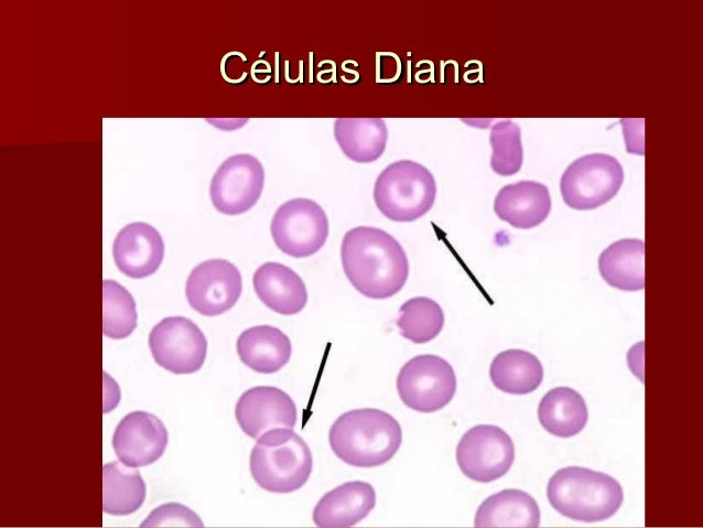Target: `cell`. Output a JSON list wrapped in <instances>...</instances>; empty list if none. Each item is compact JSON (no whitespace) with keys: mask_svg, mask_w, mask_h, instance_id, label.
<instances>
[{"mask_svg":"<svg viewBox=\"0 0 703 528\" xmlns=\"http://www.w3.org/2000/svg\"><path fill=\"white\" fill-rule=\"evenodd\" d=\"M340 259L352 285L369 299L391 298L408 279L405 251L393 236L377 227L357 226L346 231Z\"/></svg>","mask_w":703,"mask_h":528,"instance_id":"obj_1","label":"cell"},{"mask_svg":"<svg viewBox=\"0 0 703 528\" xmlns=\"http://www.w3.org/2000/svg\"><path fill=\"white\" fill-rule=\"evenodd\" d=\"M328 441L334 454L355 467H377L390 461L402 442L399 422L388 412L364 408L340 414Z\"/></svg>","mask_w":703,"mask_h":528,"instance_id":"obj_2","label":"cell"},{"mask_svg":"<svg viewBox=\"0 0 703 528\" xmlns=\"http://www.w3.org/2000/svg\"><path fill=\"white\" fill-rule=\"evenodd\" d=\"M547 497L561 515L577 521H603L616 514L624 499L613 476L580 466L556 471L548 482Z\"/></svg>","mask_w":703,"mask_h":528,"instance_id":"obj_3","label":"cell"},{"mask_svg":"<svg viewBox=\"0 0 703 528\" xmlns=\"http://www.w3.org/2000/svg\"><path fill=\"white\" fill-rule=\"evenodd\" d=\"M250 473L264 491L286 494L309 479L313 459L306 442L291 428H275L261 434L251 450Z\"/></svg>","mask_w":703,"mask_h":528,"instance_id":"obj_4","label":"cell"},{"mask_svg":"<svg viewBox=\"0 0 703 528\" xmlns=\"http://www.w3.org/2000/svg\"><path fill=\"white\" fill-rule=\"evenodd\" d=\"M436 184L433 174L412 160H399L377 176L374 201L380 213L393 222H414L433 206Z\"/></svg>","mask_w":703,"mask_h":528,"instance_id":"obj_5","label":"cell"},{"mask_svg":"<svg viewBox=\"0 0 703 528\" xmlns=\"http://www.w3.org/2000/svg\"><path fill=\"white\" fill-rule=\"evenodd\" d=\"M624 182V170L616 158L591 153L573 161L564 171L560 190L564 203L574 209H594L609 202Z\"/></svg>","mask_w":703,"mask_h":528,"instance_id":"obj_6","label":"cell"},{"mask_svg":"<svg viewBox=\"0 0 703 528\" xmlns=\"http://www.w3.org/2000/svg\"><path fill=\"white\" fill-rule=\"evenodd\" d=\"M456 376L448 362L437 355H418L409 359L397 377L402 402L419 412L444 408L456 391Z\"/></svg>","mask_w":703,"mask_h":528,"instance_id":"obj_7","label":"cell"},{"mask_svg":"<svg viewBox=\"0 0 703 528\" xmlns=\"http://www.w3.org/2000/svg\"><path fill=\"white\" fill-rule=\"evenodd\" d=\"M328 218L313 200L296 197L275 211L270 231L277 247L288 256L305 258L316 254L328 237Z\"/></svg>","mask_w":703,"mask_h":528,"instance_id":"obj_8","label":"cell"},{"mask_svg":"<svg viewBox=\"0 0 703 528\" xmlns=\"http://www.w3.org/2000/svg\"><path fill=\"white\" fill-rule=\"evenodd\" d=\"M515 460L509 434L494 424H478L461 438L456 462L462 473L476 482L489 483L502 477Z\"/></svg>","mask_w":703,"mask_h":528,"instance_id":"obj_9","label":"cell"},{"mask_svg":"<svg viewBox=\"0 0 703 528\" xmlns=\"http://www.w3.org/2000/svg\"><path fill=\"white\" fill-rule=\"evenodd\" d=\"M149 347L155 363L173 374L199 370L207 354V341L201 328L184 316H169L153 326Z\"/></svg>","mask_w":703,"mask_h":528,"instance_id":"obj_10","label":"cell"},{"mask_svg":"<svg viewBox=\"0 0 703 528\" xmlns=\"http://www.w3.org/2000/svg\"><path fill=\"white\" fill-rule=\"evenodd\" d=\"M263 185L261 162L249 153H238L218 166L210 181L209 196L219 213L239 215L256 205Z\"/></svg>","mask_w":703,"mask_h":528,"instance_id":"obj_11","label":"cell"},{"mask_svg":"<svg viewBox=\"0 0 703 528\" xmlns=\"http://www.w3.org/2000/svg\"><path fill=\"white\" fill-rule=\"evenodd\" d=\"M242 291L238 268L226 259H208L190 272L185 295L188 304L205 316L220 315L230 310Z\"/></svg>","mask_w":703,"mask_h":528,"instance_id":"obj_12","label":"cell"},{"mask_svg":"<svg viewBox=\"0 0 703 528\" xmlns=\"http://www.w3.org/2000/svg\"><path fill=\"white\" fill-rule=\"evenodd\" d=\"M163 422L147 411H132L123 417L112 437V446L120 462L141 467L158 461L167 445Z\"/></svg>","mask_w":703,"mask_h":528,"instance_id":"obj_13","label":"cell"},{"mask_svg":"<svg viewBox=\"0 0 703 528\" xmlns=\"http://www.w3.org/2000/svg\"><path fill=\"white\" fill-rule=\"evenodd\" d=\"M296 414L293 399L273 386H257L246 390L235 408L240 429L253 439L271 429H292L296 423Z\"/></svg>","mask_w":703,"mask_h":528,"instance_id":"obj_14","label":"cell"},{"mask_svg":"<svg viewBox=\"0 0 703 528\" xmlns=\"http://www.w3.org/2000/svg\"><path fill=\"white\" fill-rule=\"evenodd\" d=\"M112 255L122 273L142 279L153 274L162 263L164 241L153 226L143 222L131 223L117 234Z\"/></svg>","mask_w":703,"mask_h":528,"instance_id":"obj_15","label":"cell"},{"mask_svg":"<svg viewBox=\"0 0 703 528\" xmlns=\"http://www.w3.org/2000/svg\"><path fill=\"white\" fill-rule=\"evenodd\" d=\"M376 505L374 487L363 481L346 482L327 492L313 510V521L322 528H348L363 520Z\"/></svg>","mask_w":703,"mask_h":528,"instance_id":"obj_16","label":"cell"},{"mask_svg":"<svg viewBox=\"0 0 703 528\" xmlns=\"http://www.w3.org/2000/svg\"><path fill=\"white\" fill-rule=\"evenodd\" d=\"M496 215L512 227L533 228L545 220L551 211L548 187L536 181L505 185L495 197Z\"/></svg>","mask_w":703,"mask_h":528,"instance_id":"obj_17","label":"cell"},{"mask_svg":"<svg viewBox=\"0 0 703 528\" xmlns=\"http://www.w3.org/2000/svg\"><path fill=\"white\" fill-rule=\"evenodd\" d=\"M253 289L260 301L270 310L293 315L307 302V291L302 278L280 262L262 263L253 273Z\"/></svg>","mask_w":703,"mask_h":528,"instance_id":"obj_18","label":"cell"},{"mask_svg":"<svg viewBox=\"0 0 703 528\" xmlns=\"http://www.w3.org/2000/svg\"><path fill=\"white\" fill-rule=\"evenodd\" d=\"M240 360L261 374H273L288 364L292 354L290 338L278 327L256 325L240 333L237 340Z\"/></svg>","mask_w":703,"mask_h":528,"instance_id":"obj_19","label":"cell"},{"mask_svg":"<svg viewBox=\"0 0 703 528\" xmlns=\"http://www.w3.org/2000/svg\"><path fill=\"white\" fill-rule=\"evenodd\" d=\"M540 509L532 496L521 489H504L487 497L477 508L474 526L478 528H536Z\"/></svg>","mask_w":703,"mask_h":528,"instance_id":"obj_20","label":"cell"},{"mask_svg":"<svg viewBox=\"0 0 703 528\" xmlns=\"http://www.w3.org/2000/svg\"><path fill=\"white\" fill-rule=\"evenodd\" d=\"M601 277L613 288L639 291L645 288V243L640 239L617 240L598 258Z\"/></svg>","mask_w":703,"mask_h":528,"instance_id":"obj_21","label":"cell"},{"mask_svg":"<svg viewBox=\"0 0 703 528\" xmlns=\"http://www.w3.org/2000/svg\"><path fill=\"white\" fill-rule=\"evenodd\" d=\"M334 137L343 153L357 163H370L385 152L388 129L381 118H337Z\"/></svg>","mask_w":703,"mask_h":528,"instance_id":"obj_22","label":"cell"},{"mask_svg":"<svg viewBox=\"0 0 703 528\" xmlns=\"http://www.w3.org/2000/svg\"><path fill=\"white\" fill-rule=\"evenodd\" d=\"M538 419L543 429L559 438L578 434L588 419L584 398L570 387L549 390L538 407Z\"/></svg>","mask_w":703,"mask_h":528,"instance_id":"obj_23","label":"cell"},{"mask_svg":"<svg viewBox=\"0 0 703 528\" xmlns=\"http://www.w3.org/2000/svg\"><path fill=\"white\" fill-rule=\"evenodd\" d=\"M489 377L493 385L504 392L527 395L542 382L543 367L538 357L527 351L507 349L493 359Z\"/></svg>","mask_w":703,"mask_h":528,"instance_id":"obj_24","label":"cell"},{"mask_svg":"<svg viewBox=\"0 0 703 528\" xmlns=\"http://www.w3.org/2000/svg\"><path fill=\"white\" fill-rule=\"evenodd\" d=\"M110 462L102 466V509L116 516L137 511L145 498V484L137 470Z\"/></svg>","mask_w":703,"mask_h":528,"instance_id":"obj_25","label":"cell"},{"mask_svg":"<svg viewBox=\"0 0 703 528\" xmlns=\"http://www.w3.org/2000/svg\"><path fill=\"white\" fill-rule=\"evenodd\" d=\"M397 325L404 338L415 344H424L435 338L442 331L444 313L434 300L415 297L400 306Z\"/></svg>","mask_w":703,"mask_h":528,"instance_id":"obj_26","label":"cell"},{"mask_svg":"<svg viewBox=\"0 0 703 528\" xmlns=\"http://www.w3.org/2000/svg\"><path fill=\"white\" fill-rule=\"evenodd\" d=\"M104 335L120 340L129 336L137 326L136 302L131 293L115 280L102 281Z\"/></svg>","mask_w":703,"mask_h":528,"instance_id":"obj_27","label":"cell"},{"mask_svg":"<svg viewBox=\"0 0 703 528\" xmlns=\"http://www.w3.org/2000/svg\"><path fill=\"white\" fill-rule=\"evenodd\" d=\"M489 143L493 150L490 168L496 174L510 176L521 169L523 150L517 123L510 119L497 121L490 129Z\"/></svg>","mask_w":703,"mask_h":528,"instance_id":"obj_28","label":"cell"},{"mask_svg":"<svg viewBox=\"0 0 703 528\" xmlns=\"http://www.w3.org/2000/svg\"><path fill=\"white\" fill-rule=\"evenodd\" d=\"M198 515L179 504H163L151 511L140 527H203Z\"/></svg>","mask_w":703,"mask_h":528,"instance_id":"obj_29","label":"cell"},{"mask_svg":"<svg viewBox=\"0 0 703 528\" xmlns=\"http://www.w3.org/2000/svg\"><path fill=\"white\" fill-rule=\"evenodd\" d=\"M643 119H621L624 138L628 153L645 154Z\"/></svg>","mask_w":703,"mask_h":528,"instance_id":"obj_30","label":"cell"}]
</instances>
